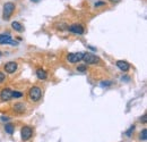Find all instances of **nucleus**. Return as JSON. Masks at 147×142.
Masks as SVG:
<instances>
[{"label":"nucleus","mask_w":147,"mask_h":142,"mask_svg":"<svg viewBox=\"0 0 147 142\" xmlns=\"http://www.w3.org/2000/svg\"><path fill=\"white\" fill-rule=\"evenodd\" d=\"M23 96L22 92H18V91H13V98H20Z\"/></svg>","instance_id":"17"},{"label":"nucleus","mask_w":147,"mask_h":142,"mask_svg":"<svg viewBox=\"0 0 147 142\" xmlns=\"http://www.w3.org/2000/svg\"><path fill=\"white\" fill-rule=\"evenodd\" d=\"M135 128H136V126H135V125L130 126V128H129L128 131L126 132V135H127V137H130V135H131V133H132V132L135 131Z\"/></svg>","instance_id":"16"},{"label":"nucleus","mask_w":147,"mask_h":142,"mask_svg":"<svg viewBox=\"0 0 147 142\" xmlns=\"http://www.w3.org/2000/svg\"><path fill=\"white\" fill-rule=\"evenodd\" d=\"M5 79H6V75H5V73H2V72H0V84L5 81Z\"/></svg>","instance_id":"19"},{"label":"nucleus","mask_w":147,"mask_h":142,"mask_svg":"<svg viewBox=\"0 0 147 142\" xmlns=\"http://www.w3.org/2000/svg\"><path fill=\"white\" fill-rule=\"evenodd\" d=\"M14 125L13 124H6L5 125V131H6V133H8V134H13L14 133Z\"/></svg>","instance_id":"14"},{"label":"nucleus","mask_w":147,"mask_h":142,"mask_svg":"<svg viewBox=\"0 0 147 142\" xmlns=\"http://www.w3.org/2000/svg\"><path fill=\"white\" fill-rule=\"evenodd\" d=\"M83 57H84V53H69L67 56V59H68L69 63L76 64V63L83 60Z\"/></svg>","instance_id":"7"},{"label":"nucleus","mask_w":147,"mask_h":142,"mask_svg":"<svg viewBox=\"0 0 147 142\" xmlns=\"http://www.w3.org/2000/svg\"><path fill=\"white\" fill-rule=\"evenodd\" d=\"M11 27H13L15 31H17V32H23V31H24V26H23L19 22H13V23H11Z\"/></svg>","instance_id":"13"},{"label":"nucleus","mask_w":147,"mask_h":142,"mask_svg":"<svg viewBox=\"0 0 147 142\" xmlns=\"http://www.w3.org/2000/svg\"><path fill=\"white\" fill-rule=\"evenodd\" d=\"M17 67H18V65H17L16 61H9V63H7V64L5 65L3 68H5L6 73L13 74V73H15V72L17 71Z\"/></svg>","instance_id":"9"},{"label":"nucleus","mask_w":147,"mask_h":142,"mask_svg":"<svg viewBox=\"0 0 147 142\" xmlns=\"http://www.w3.org/2000/svg\"><path fill=\"white\" fill-rule=\"evenodd\" d=\"M112 84V82L111 81H103L102 83H101V85L102 87H107V85H111Z\"/></svg>","instance_id":"20"},{"label":"nucleus","mask_w":147,"mask_h":142,"mask_svg":"<svg viewBox=\"0 0 147 142\" xmlns=\"http://www.w3.org/2000/svg\"><path fill=\"white\" fill-rule=\"evenodd\" d=\"M15 12V5L13 2H6L3 6V13H2V18L5 20H8L11 17V15Z\"/></svg>","instance_id":"1"},{"label":"nucleus","mask_w":147,"mask_h":142,"mask_svg":"<svg viewBox=\"0 0 147 142\" xmlns=\"http://www.w3.org/2000/svg\"><path fill=\"white\" fill-rule=\"evenodd\" d=\"M14 110L17 114H23L25 111V105L23 102H17V104L14 105Z\"/></svg>","instance_id":"11"},{"label":"nucleus","mask_w":147,"mask_h":142,"mask_svg":"<svg viewBox=\"0 0 147 142\" xmlns=\"http://www.w3.org/2000/svg\"><path fill=\"white\" fill-rule=\"evenodd\" d=\"M0 44H13V46H17L18 43L14 40H11V36L9 33H3L0 34Z\"/></svg>","instance_id":"5"},{"label":"nucleus","mask_w":147,"mask_h":142,"mask_svg":"<svg viewBox=\"0 0 147 142\" xmlns=\"http://www.w3.org/2000/svg\"><path fill=\"white\" fill-rule=\"evenodd\" d=\"M139 139L143 140V141H146L147 140V130L146 128H143V131H142L140 134H139Z\"/></svg>","instance_id":"15"},{"label":"nucleus","mask_w":147,"mask_h":142,"mask_svg":"<svg viewBox=\"0 0 147 142\" xmlns=\"http://www.w3.org/2000/svg\"><path fill=\"white\" fill-rule=\"evenodd\" d=\"M110 2H114V3H117V2H119L120 0H109Z\"/></svg>","instance_id":"24"},{"label":"nucleus","mask_w":147,"mask_h":142,"mask_svg":"<svg viewBox=\"0 0 147 142\" xmlns=\"http://www.w3.org/2000/svg\"><path fill=\"white\" fill-rule=\"evenodd\" d=\"M28 97L31 99V101L36 102L42 98V89L38 87H32L28 91Z\"/></svg>","instance_id":"2"},{"label":"nucleus","mask_w":147,"mask_h":142,"mask_svg":"<svg viewBox=\"0 0 147 142\" xmlns=\"http://www.w3.org/2000/svg\"><path fill=\"white\" fill-rule=\"evenodd\" d=\"M83 60H84L85 64H87V65H95V64H98V63H100V58H98L96 55H94V53H84Z\"/></svg>","instance_id":"3"},{"label":"nucleus","mask_w":147,"mask_h":142,"mask_svg":"<svg viewBox=\"0 0 147 142\" xmlns=\"http://www.w3.org/2000/svg\"><path fill=\"white\" fill-rule=\"evenodd\" d=\"M32 1H34V2H37V1H38V0H32Z\"/></svg>","instance_id":"25"},{"label":"nucleus","mask_w":147,"mask_h":142,"mask_svg":"<svg viewBox=\"0 0 147 142\" xmlns=\"http://www.w3.org/2000/svg\"><path fill=\"white\" fill-rule=\"evenodd\" d=\"M103 5H105V1H98V2H96V3H95V7H98V6H103Z\"/></svg>","instance_id":"22"},{"label":"nucleus","mask_w":147,"mask_h":142,"mask_svg":"<svg viewBox=\"0 0 147 142\" xmlns=\"http://www.w3.org/2000/svg\"><path fill=\"white\" fill-rule=\"evenodd\" d=\"M1 55H2V53H1V51H0V57H1Z\"/></svg>","instance_id":"26"},{"label":"nucleus","mask_w":147,"mask_h":142,"mask_svg":"<svg viewBox=\"0 0 147 142\" xmlns=\"http://www.w3.org/2000/svg\"><path fill=\"white\" fill-rule=\"evenodd\" d=\"M36 76L38 80H45V79L48 77V74H47V72L44 71V70L38 68L36 71Z\"/></svg>","instance_id":"12"},{"label":"nucleus","mask_w":147,"mask_h":142,"mask_svg":"<svg viewBox=\"0 0 147 142\" xmlns=\"http://www.w3.org/2000/svg\"><path fill=\"white\" fill-rule=\"evenodd\" d=\"M13 98V90L9 88H5L0 92V99L2 101H9Z\"/></svg>","instance_id":"6"},{"label":"nucleus","mask_w":147,"mask_h":142,"mask_svg":"<svg viewBox=\"0 0 147 142\" xmlns=\"http://www.w3.org/2000/svg\"><path fill=\"white\" fill-rule=\"evenodd\" d=\"M1 121L7 122V121H9V117H7V116H1Z\"/></svg>","instance_id":"23"},{"label":"nucleus","mask_w":147,"mask_h":142,"mask_svg":"<svg viewBox=\"0 0 147 142\" xmlns=\"http://www.w3.org/2000/svg\"><path fill=\"white\" fill-rule=\"evenodd\" d=\"M115 65H117V67L120 71L122 72H128L130 70V64H129L128 61H126V60H118L115 63Z\"/></svg>","instance_id":"10"},{"label":"nucleus","mask_w":147,"mask_h":142,"mask_svg":"<svg viewBox=\"0 0 147 142\" xmlns=\"http://www.w3.org/2000/svg\"><path fill=\"white\" fill-rule=\"evenodd\" d=\"M140 122H143L144 124H146V122H147V115L146 114H144V116L140 118Z\"/></svg>","instance_id":"21"},{"label":"nucleus","mask_w":147,"mask_h":142,"mask_svg":"<svg viewBox=\"0 0 147 142\" xmlns=\"http://www.w3.org/2000/svg\"><path fill=\"white\" fill-rule=\"evenodd\" d=\"M20 134H22V140H23V141H27V140H30V139L32 138V135H33V128H32L31 126H27V125H26V126H23Z\"/></svg>","instance_id":"4"},{"label":"nucleus","mask_w":147,"mask_h":142,"mask_svg":"<svg viewBox=\"0 0 147 142\" xmlns=\"http://www.w3.org/2000/svg\"><path fill=\"white\" fill-rule=\"evenodd\" d=\"M68 31L71 32V33H75V34H83L84 33V26L80 25V24H73L70 26H68Z\"/></svg>","instance_id":"8"},{"label":"nucleus","mask_w":147,"mask_h":142,"mask_svg":"<svg viewBox=\"0 0 147 142\" xmlns=\"http://www.w3.org/2000/svg\"><path fill=\"white\" fill-rule=\"evenodd\" d=\"M86 70H87V67L85 65H80V66L77 67V71L78 72H86Z\"/></svg>","instance_id":"18"}]
</instances>
